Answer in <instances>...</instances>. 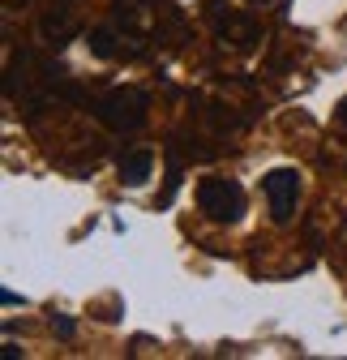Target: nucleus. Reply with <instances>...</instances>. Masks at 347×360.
Wrapping results in <instances>:
<instances>
[{"instance_id":"6","label":"nucleus","mask_w":347,"mask_h":360,"mask_svg":"<svg viewBox=\"0 0 347 360\" xmlns=\"http://www.w3.org/2000/svg\"><path fill=\"white\" fill-rule=\"evenodd\" d=\"M116 172H120V180H124L129 189L146 185V180H150V172H155V150H146V146H138V150H124V155H120V163H116Z\"/></svg>"},{"instance_id":"9","label":"nucleus","mask_w":347,"mask_h":360,"mask_svg":"<svg viewBox=\"0 0 347 360\" xmlns=\"http://www.w3.org/2000/svg\"><path fill=\"white\" fill-rule=\"evenodd\" d=\"M52 330H56L60 339H73V335H77V326H73V318H65V313H52Z\"/></svg>"},{"instance_id":"12","label":"nucleus","mask_w":347,"mask_h":360,"mask_svg":"<svg viewBox=\"0 0 347 360\" xmlns=\"http://www.w3.org/2000/svg\"><path fill=\"white\" fill-rule=\"evenodd\" d=\"M334 116H339V124H347V99H339V108H334Z\"/></svg>"},{"instance_id":"3","label":"nucleus","mask_w":347,"mask_h":360,"mask_svg":"<svg viewBox=\"0 0 347 360\" xmlns=\"http://www.w3.org/2000/svg\"><path fill=\"white\" fill-rule=\"evenodd\" d=\"M210 26H214L219 48L232 52V56H249V52L257 48V39H262V26H257L249 13L223 5V0H214V5H210Z\"/></svg>"},{"instance_id":"10","label":"nucleus","mask_w":347,"mask_h":360,"mask_svg":"<svg viewBox=\"0 0 347 360\" xmlns=\"http://www.w3.org/2000/svg\"><path fill=\"white\" fill-rule=\"evenodd\" d=\"M0 356H5V360H18V356H22L18 339H5V343H0Z\"/></svg>"},{"instance_id":"8","label":"nucleus","mask_w":347,"mask_h":360,"mask_svg":"<svg viewBox=\"0 0 347 360\" xmlns=\"http://www.w3.org/2000/svg\"><path fill=\"white\" fill-rule=\"evenodd\" d=\"M86 43H91V52H95L99 60H116V56L124 52V48H120V34H116V26H112V22H107V26H95Z\"/></svg>"},{"instance_id":"11","label":"nucleus","mask_w":347,"mask_h":360,"mask_svg":"<svg viewBox=\"0 0 347 360\" xmlns=\"http://www.w3.org/2000/svg\"><path fill=\"white\" fill-rule=\"evenodd\" d=\"M0 304H5V309H13V304H22V296H18V292H9V288H5V292H0Z\"/></svg>"},{"instance_id":"4","label":"nucleus","mask_w":347,"mask_h":360,"mask_svg":"<svg viewBox=\"0 0 347 360\" xmlns=\"http://www.w3.org/2000/svg\"><path fill=\"white\" fill-rule=\"evenodd\" d=\"M197 210L210 219V223H240L244 214V189H240V180L232 176H206L202 185H197Z\"/></svg>"},{"instance_id":"1","label":"nucleus","mask_w":347,"mask_h":360,"mask_svg":"<svg viewBox=\"0 0 347 360\" xmlns=\"http://www.w3.org/2000/svg\"><path fill=\"white\" fill-rule=\"evenodd\" d=\"M112 26L120 34L124 56H150L163 39H181V30H185L171 0H116Z\"/></svg>"},{"instance_id":"5","label":"nucleus","mask_w":347,"mask_h":360,"mask_svg":"<svg viewBox=\"0 0 347 360\" xmlns=\"http://www.w3.org/2000/svg\"><path fill=\"white\" fill-rule=\"evenodd\" d=\"M300 172L296 167H275L262 176V193L270 202V219L279 223V228H287V223L296 219V206H300Z\"/></svg>"},{"instance_id":"2","label":"nucleus","mask_w":347,"mask_h":360,"mask_svg":"<svg viewBox=\"0 0 347 360\" xmlns=\"http://www.w3.org/2000/svg\"><path fill=\"white\" fill-rule=\"evenodd\" d=\"M91 112L112 133H138L146 124V116H150V99H146V90H138V86H112L107 95L91 99Z\"/></svg>"},{"instance_id":"7","label":"nucleus","mask_w":347,"mask_h":360,"mask_svg":"<svg viewBox=\"0 0 347 360\" xmlns=\"http://www.w3.org/2000/svg\"><path fill=\"white\" fill-rule=\"evenodd\" d=\"M39 30H43V39H48L52 48H65L69 39H77V18H69V13H43Z\"/></svg>"}]
</instances>
